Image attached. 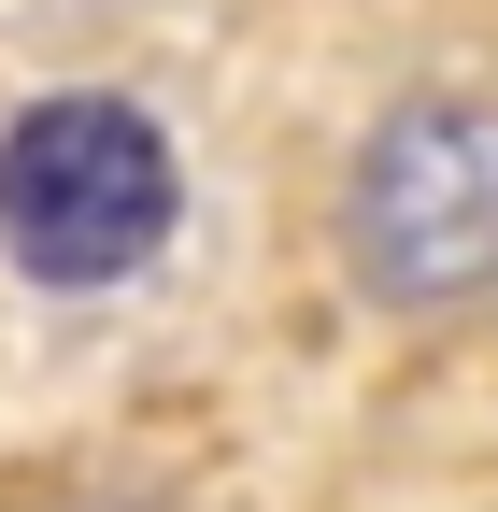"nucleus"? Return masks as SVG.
Masks as SVG:
<instances>
[{"mask_svg": "<svg viewBox=\"0 0 498 512\" xmlns=\"http://www.w3.org/2000/svg\"><path fill=\"white\" fill-rule=\"evenodd\" d=\"M185 228V143L129 86H43L0 114V271L43 299L143 285Z\"/></svg>", "mask_w": 498, "mask_h": 512, "instance_id": "f03ea898", "label": "nucleus"}, {"mask_svg": "<svg viewBox=\"0 0 498 512\" xmlns=\"http://www.w3.org/2000/svg\"><path fill=\"white\" fill-rule=\"evenodd\" d=\"M72 512H171V498H72Z\"/></svg>", "mask_w": 498, "mask_h": 512, "instance_id": "7ed1b4c3", "label": "nucleus"}, {"mask_svg": "<svg viewBox=\"0 0 498 512\" xmlns=\"http://www.w3.org/2000/svg\"><path fill=\"white\" fill-rule=\"evenodd\" d=\"M328 271L385 328H484L498 313V72H413L342 128Z\"/></svg>", "mask_w": 498, "mask_h": 512, "instance_id": "f257e3e1", "label": "nucleus"}]
</instances>
